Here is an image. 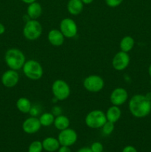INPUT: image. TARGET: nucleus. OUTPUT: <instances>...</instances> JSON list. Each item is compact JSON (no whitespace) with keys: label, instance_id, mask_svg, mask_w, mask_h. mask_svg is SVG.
<instances>
[{"label":"nucleus","instance_id":"obj_21","mask_svg":"<svg viewBox=\"0 0 151 152\" xmlns=\"http://www.w3.org/2000/svg\"><path fill=\"white\" fill-rule=\"evenodd\" d=\"M134 45V39L130 37V36H125V37L121 39V42H120V49H121V51L128 53L129 51H130L133 48Z\"/></svg>","mask_w":151,"mask_h":152},{"label":"nucleus","instance_id":"obj_3","mask_svg":"<svg viewBox=\"0 0 151 152\" xmlns=\"http://www.w3.org/2000/svg\"><path fill=\"white\" fill-rule=\"evenodd\" d=\"M22 69L25 77L32 80H38L41 79L44 73L41 64L34 59L26 61Z\"/></svg>","mask_w":151,"mask_h":152},{"label":"nucleus","instance_id":"obj_26","mask_svg":"<svg viewBox=\"0 0 151 152\" xmlns=\"http://www.w3.org/2000/svg\"><path fill=\"white\" fill-rule=\"evenodd\" d=\"M124 0H105V3L110 7H116L119 6Z\"/></svg>","mask_w":151,"mask_h":152},{"label":"nucleus","instance_id":"obj_34","mask_svg":"<svg viewBox=\"0 0 151 152\" xmlns=\"http://www.w3.org/2000/svg\"><path fill=\"white\" fill-rule=\"evenodd\" d=\"M145 96H146V97L149 100L151 101V93H147L146 95H145Z\"/></svg>","mask_w":151,"mask_h":152},{"label":"nucleus","instance_id":"obj_8","mask_svg":"<svg viewBox=\"0 0 151 152\" xmlns=\"http://www.w3.org/2000/svg\"><path fill=\"white\" fill-rule=\"evenodd\" d=\"M60 31L66 38H73L78 32V27L75 21L70 18H65L60 22Z\"/></svg>","mask_w":151,"mask_h":152},{"label":"nucleus","instance_id":"obj_29","mask_svg":"<svg viewBox=\"0 0 151 152\" xmlns=\"http://www.w3.org/2000/svg\"><path fill=\"white\" fill-rule=\"evenodd\" d=\"M58 152H71L70 148L69 146H65V145H61L58 149Z\"/></svg>","mask_w":151,"mask_h":152},{"label":"nucleus","instance_id":"obj_23","mask_svg":"<svg viewBox=\"0 0 151 152\" xmlns=\"http://www.w3.org/2000/svg\"><path fill=\"white\" fill-rule=\"evenodd\" d=\"M42 150V142L38 140L32 142L28 147V152H41Z\"/></svg>","mask_w":151,"mask_h":152},{"label":"nucleus","instance_id":"obj_22","mask_svg":"<svg viewBox=\"0 0 151 152\" xmlns=\"http://www.w3.org/2000/svg\"><path fill=\"white\" fill-rule=\"evenodd\" d=\"M54 119L55 116L52 113L49 112L44 113L38 117V120H39L41 126H44V127H47V126H50L52 124H53Z\"/></svg>","mask_w":151,"mask_h":152},{"label":"nucleus","instance_id":"obj_32","mask_svg":"<svg viewBox=\"0 0 151 152\" xmlns=\"http://www.w3.org/2000/svg\"><path fill=\"white\" fill-rule=\"evenodd\" d=\"M22 1H23L24 3H25V4H31V3L34 2V1H36V0H21Z\"/></svg>","mask_w":151,"mask_h":152},{"label":"nucleus","instance_id":"obj_28","mask_svg":"<svg viewBox=\"0 0 151 152\" xmlns=\"http://www.w3.org/2000/svg\"><path fill=\"white\" fill-rule=\"evenodd\" d=\"M38 109L36 108V107H32L30 109V113L29 114H30V115L32 116V117H36L37 115L38 114Z\"/></svg>","mask_w":151,"mask_h":152},{"label":"nucleus","instance_id":"obj_25","mask_svg":"<svg viewBox=\"0 0 151 152\" xmlns=\"http://www.w3.org/2000/svg\"><path fill=\"white\" fill-rule=\"evenodd\" d=\"M90 148L93 152H103L104 147L103 145L101 142H95L93 143H92Z\"/></svg>","mask_w":151,"mask_h":152},{"label":"nucleus","instance_id":"obj_30","mask_svg":"<svg viewBox=\"0 0 151 152\" xmlns=\"http://www.w3.org/2000/svg\"><path fill=\"white\" fill-rule=\"evenodd\" d=\"M77 152H93L91 151L90 148H87V147H84V148H80Z\"/></svg>","mask_w":151,"mask_h":152},{"label":"nucleus","instance_id":"obj_17","mask_svg":"<svg viewBox=\"0 0 151 152\" xmlns=\"http://www.w3.org/2000/svg\"><path fill=\"white\" fill-rule=\"evenodd\" d=\"M42 146L43 149L48 152H54L58 151V149L60 147V143H59L58 139L52 137H48L45 138L42 141Z\"/></svg>","mask_w":151,"mask_h":152},{"label":"nucleus","instance_id":"obj_35","mask_svg":"<svg viewBox=\"0 0 151 152\" xmlns=\"http://www.w3.org/2000/svg\"><path fill=\"white\" fill-rule=\"evenodd\" d=\"M148 73H149L150 76V77H151V64L149 67V69H148Z\"/></svg>","mask_w":151,"mask_h":152},{"label":"nucleus","instance_id":"obj_11","mask_svg":"<svg viewBox=\"0 0 151 152\" xmlns=\"http://www.w3.org/2000/svg\"><path fill=\"white\" fill-rule=\"evenodd\" d=\"M128 99V93L126 89L118 87L114 89L110 94V100L112 105L120 106L127 102Z\"/></svg>","mask_w":151,"mask_h":152},{"label":"nucleus","instance_id":"obj_13","mask_svg":"<svg viewBox=\"0 0 151 152\" xmlns=\"http://www.w3.org/2000/svg\"><path fill=\"white\" fill-rule=\"evenodd\" d=\"M41 123L36 117H30L27 118L22 123V130L28 134L36 133L41 129Z\"/></svg>","mask_w":151,"mask_h":152},{"label":"nucleus","instance_id":"obj_33","mask_svg":"<svg viewBox=\"0 0 151 152\" xmlns=\"http://www.w3.org/2000/svg\"><path fill=\"white\" fill-rule=\"evenodd\" d=\"M84 4H90L93 1V0H81Z\"/></svg>","mask_w":151,"mask_h":152},{"label":"nucleus","instance_id":"obj_4","mask_svg":"<svg viewBox=\"0 0 151 152\" xmlns=\"http://www.w3.org/2000/svg\"><path fill=\"white\" fill-rule=\"evenodd\" d=\"M42 26L37 19H30L25 22L23 28L24 37L30 41L36 40L41 37Z\"/></svg>","mask_w":151,"mask_h":152},{"label":"nucleus","instance_id":"obj_5","mask_svg":"<svg viewBox=\"0 0 151 152\" xmlns=\"http://www.w3.org/2000/svg\"><path fill=\"white\" fill-rule=\"evenodd\" d=\"M85 124L87 127L93 129H100L107 122L105 113L102 110H93L85 117Z\"/></svg>","mask_w":151,"mask_h":152},{"label":"nucleus","instance_id":"obj_15","mask_svg":"<svg viewBox=\"0 0 151 152\" xmlns=\"http://www.w3.org/2000/svg\"><path fill=\"white\" fill-rule=\"evenodd\" d=\"M42 13V7L37 1L29 4L27 8V15L30 19H37L41 16Z\"/></svg>","mask_w":151,"mask_h":152},{"label":"nucleus","instance_id":"obj_19","mask_svg":"<svg viewBox=\"0 0 151 152\" xmlns=\"http://www.w3.org/2000/svg\"><path fill=\"white\" fill-rule=\"evenodd\" d=\"M16 108L22 114H28L30 113L31 108H32V104L29 99L27 97H20L16 101Z\"/></svg>","mask_w":151,"mask_h":152},{"label":"nucleus","instance_id":"obj_6","mask_svg":"<svg viewBox=\"0 0 151 152\" xmlns=\"http://www.w3.org/2000/svg\"><path fill=\"white\" fill-rule=\"evenodd\" d=\"M51 90L55 99L59 101L65 100L70 94V88L63 80H55L52 84Z\"/></svg>","mask_w":151,"mask_h":152},{"label":"nucleus","instance_id":"obj_18","mask_svg":"<svg viewBox=\"0 0 151 152\" xmlns=\"http://www.w3.org/2000/svg\"><path fill=\"white\" fill-rule=\"evenodd\" d=\"M105 115H106L107 121L115 123L119 120L121 116V109L118 106L113 105L112 106H110L107 110Z\"/></svg>","mask_w":151,"mask_h":152},{"label":"nucleus","instance_id":"obj_20","mask_svg":"<svg viewBox=\"0 0 151 152\" xmlns=\"http://www.w3.org/2000/svg\"><path fill=\"white\" fill-rule=\"evenodd\" d=\"M55 128L59 131L65 130V129H68L70 126V120L67 116L62 115H58L55 117L54 122H53Z\"/></svg>","mask_w":151,"mask_h":152},{"label":"nucleus","instance_id":"obj_14","mask_svg":"<svg viewBox=\"0 0 151 152\" xmlns=\"http://www.w3.org/2000/svg\"><path fill=\"white\" fill-rule=\"evenodd\" d=\"M65 37H64L60 30L52 29L47 34V39L49 42L55 47H59L62 45L65 42Z\"/></svg>","mask_w":151,"mask_h":152},{"label":"nucleus","instance_id":"obj_31","mask_svg":"<svg viewBox=\"0 0 151 152\" xmlns=\"http://www.w3.org/2000/svg\"><path fill=\"white\" fill-rule=\"evenodd\" d=\"M5 32V27L3 24L0 23V35H2Z\"/></svg>","mask_w":151,"mask_h":152},{"label":"nucleus","instance_id":"obj_2","mask_svg":"<svg viewBox=\"0 0 151 152\" xmlns=\"http://www.w3.org/2000/svg\"><path fill=\"white\" fill-rule=\"evenodd\" d=\"M4 61L10 69L19 71L26 62L23 52L17 48H10L4 54Z\"/></svg>","mask_w":151,"mask_h":152},{"label":"nucleus","instance_id":"obj_10","mask_svg":"<svg viewBox=\"0 0 151 152\" xmlns=\"http://www.w3.org/2000/svg\"><path fill=\"white\" fill-rule=\"evenodd\" d=\"M130 61V59L128 53L120 50L119 52L115 53L114 57L113 58L112 65L114 69L118 71H121L128 67Z\"/></svg>","mask_w":151,"mask_h":152},{"label":"nucleus","instance_id":"obj_16","mask_svg":"<svg viewBox=\"0 0 151 152\" xmlns=\"http://www.w3.org/2000/svg\"><path fill=\"white\" fill-rule=\"evenodd\" d=\"M83 8H84V4L81 0H69L67 4L68 13L73 16L80 14L82 12Z\"/></svg>","mask_w":151,"mask_h":152},{"label":"nucleus","instance_id":"obj_7","mask_svg":"<svg viewBox=\"0 0 151 152\" xmlns=\"http://www.w3.org/2000/svg\"><path fill=\"white\" fill-rule=\"evenodd\" d=\"M84 88L87 91L93 93L99 92L103 89L105 86L104 80L99 75H90L84 79L83 82Z\"/></svg>","mask_w":151,"mask_h":152},{"label":"nucleus","instance_id":"obj_24","mask_svg":"<svg viewBox=\"0 0 151 152\" xmlns=\"http://www.w3.org/2000/svg\"><path fill=\"white\" fill-rule=\"evenodd\" d=\"M102 132L105 135H110L113 133V132L114 131L115 129V126H114L113 123H111L107 120L106 123L103 125V126L102 127Z\"/></svg>","mask_w":151,"mask_h":152},{"label":"nucleus","instance_id":"obj_9","mask_svg":"<svg viewBox=\"0 0 151 152\" xmlns=\"http://www.w3.org/2000/svg\"><path fill=\"white\" fill-rule=\"evenodd\" d=\"M78 138L77 133L72 129H65V130L60 131V133L58 135V140L61 145H65V146H71L76 143Z\"/></svg>","mask_w":151,"mask_h":152},{"label":"nucleus","instance_id":"obj_12","mask_svg":"<svg viewBox=\"0 0 151 152\" xmlns=\"http://www.w3.org/2000/svg\"><path fill=\"white\" fill-rule=\"evenodd\" d=\"M1 81L4 87L8 88L15 87L19 81V73L15 70H7L1 76Z\"/></svg>","mask_w":151,"mask_h":152},{"label":"nucleus","instance_id":"obj_27","mask_svg":"<svg viewBox=\"0 0 151 152\" xmlns=\"http://www.w3.org/2000/svg\"><path fill=\"white\" fill-rule=\"evenodd\" d=\"M122 152H137V150L132 145H127L123 148Z\"/></svg>","mask_w":151,"mask_h":152},{"label":"nucleus","instance_id":"obj_1","mask_svg":"<svg viewBox=\"0 0 151 152\" xmlns=\"http://www.w3.org/2000/svg\"><path fill=\"white\" fill-rule=\"evenodd\" d=\"M129 110L133 117L143 118L151 111V101L145 95L136 94L129 101Z\"/></svg>","mask_w":151,"mask_h":152}]
</instances>
